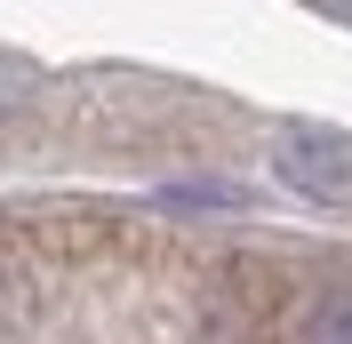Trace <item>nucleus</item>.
<instances>
[{"mask_svg": "<svg viewBox=\"0 0 352 344\" xmlns=\"http://www.w3.org/2000/svg\"><path fill=\"white\" fill-rule=\"evenodd\" d=\"M272 169L305 200H352V136L329 120H272Z\"/></svg>", "mask_w": 352, "mask_h": 344, "instance_id": "f257e3e1", "label": "nucleus"}, {"mask_svg": "<svg viewBox=\"0 0 352 344\" xmlns=\"http://www.w3.org/2000/svg\"><path fill=\"white\" fill-rule=\"evenodd\" d=\"M305 344H352V288H329L305 312Z\"/></svg>", "mask_w": 352, "mask_h": 344, "instance_id": "f03ea898", "label": "nucleus"}, {"mask_svg": "<svg viewBox=\"0 0 352 344\" xmlns=\"http://www.w3.org/2000/svg\"><path fill=\"white\" fill-rule=\"evenodd\" d=\"M24 88H32V65H24V56H8V48H0V120H8V105H16Z\"/></svg>", "mask_w": 352, "mask_h": 344, "instance_id": "7ed1b4c3", "label": "nucleus"}]
</instances>
